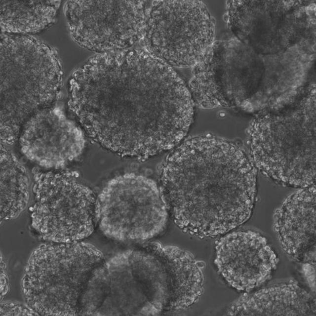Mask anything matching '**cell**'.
Masks as SVG:
<instances>
[{
    "label": "cell",
    "instance_id": "6da1fadb",
    "mask_svg": "<svg viewBox=\"0 0 316 316\" xmlns=\"http://www.w3.org/2000/svg\"><path fill=\"white\" fill-rule=\"evenodd\" d=\"M67 105L100 145L143 159L177 145L194 117L182 79L141 47L89 58L69 79Z\"/></svg>",
    "mask_w": 316,
    "mask_h": 316
},
{
    "label": "cell",
    "instance_id": "7a4b0ae2",
    "mask_svg": "<svg viewBox=\"0 0 316 316\" xmlns=\"http://www.w3.org/2000/svg\"><path fill=\"white\" fill-rule=\"evenodd\" d=\"M161 191L175 224L200 238L223 235L247 221L257 170L236 143L210 134L184 141L167 157Z\"/></svg>",
    "mask_w": 316,
    "mask_h": 316
},
{
    "label": "cell",
    "instance_id": "3957f363",
    "mask_svg": "<svg viewBox=\"0 0 316 316\" xmlns=\"http://www.w3.org/2000/svg\"><path fill=\"white\" fill-rule=\"evenodd\" d=\"M62 86L54 48L31 36L1 33L0 146L10 148L28 118L56 104Z\"/></svg>",
    "mask_w": 316,
    "mask_h": 316
},
{
    "label": "cell",
    "instance_id": "277c9868",
    "mask_svg": "<svg viewBox=\"0 0 316 316\" xmlns=\"http://www.w3.org/2000/svg\"><path fill=\"white\" fill-rule=\"evenodd\" d=\"M277 113H265L246 131L248 155L257 170L276 183L303 188L316 182L315 97Z\"/></svg>",
    "mask_w": 316,
    "mask_h": 316
},
{
    "label": "cell",
    "instance_id": "5b68a950",
    "mask_svg": "<svg viewBox=\"0 0 316 316\" xmlns=\"http://www.w3.org/2000/svg\"><path fill=\"white\" fill-rule=\"evenodd\" d=\"M105 259L97 247L81 240L40 244L24 271L26 303L38 315H80L89 282Z\"/></svg>",
    "mask_w": 316,
    "mask_h": 316
},
{
    "label": "cell",
    "instance_id": "8992f818",
    "mask_svg": "<svg viewBox=\"0 0 316 316\" xmlns=\"http://www.w3.org/2000/svg\"><path fill=\"white\" fill-rule=\"evenodd\" d=\"M33 228L49 242L81 241L93 232L97 196L74 172L33 170Z\"/></svg>",
    "mask_w": 316,
    "mask_h": 316
},
{
    "label": "cell",
    "instance_id": "52a82bcc",
    "mask_svg": "<svg viewBox=\"0 0 316 316\" xmlns=\"http://www.w3.org/2000/svg\"><path fill=\"white\" fill-rule=\"evenodd\" d=\"M169 213L157 183L141 175L116 176L97 196L96 226L116 241H144L157 237L165 229Z\"/></svg>",
    "mask_w": 316,
    "mask_h": 316
},
{
    "label": "cell",
    "instance_id": "ba28073f",
    "mask_svg": "<svg viewBox=\"0 0 316 316\" xmlns=\"http://www.w3.org/2000/svg\"><path fill=\"white\" fill-rule=\"evenodd\" d=\"M212 25L202 3L160 0L148 6L143 49L171 67H193L212 41Z\"/></svg>",
    "mask_w": 316,
    "mask_h": 316
},
{
    "label": "cell",
    "instance_id": "9c48e42d",
    "mask_svg": "<svg viewBox=\"0 0 316 316\" xmlns=\"http://www.w3.org/2000/svg\"><path fill=\"white\" fill-rule=\"evenodd\" d=\"M149 1L68 0L64 10L74 41L97 53L135 47L142 38Z\"/></svg>",
    "mask_w": 316,
    "mask_h": 316
},
{
    "label": "cell",
    "instance_id": "30bf717a",
    "mask_svg": "<svg viewBox=\"0 0 316 316\" xmlns=\"http://www.w3.org/2000/svg\"><path fill=\"white\" fill-rule=\"evenodd\" d=\"M18 140L23 156L47 170L61 169L76 160L86 143L82 129L56 104L28 118Z\"/></svg>",
    "mask_w": 316,
    "mask_h": 316
},
{
    "label": "cell",
    "instance_id": "8fae6325",
    "mask_svg": "<svg viewBox=\"0 0 316 316\" xmlns=\"http://www.w3.org/2000/svg\"><path fill=\"white\" fill-rule=\"evenodd\" d=\"M278 255L260 233L242 230L227 233L216 242L214 263L219 274L233 288L248 292L272 277Z\"/></svg>",
    "mask_w": 316,
    "mask_h": 316
},
{
    "label": "cell",
    "instance_id": "7c38bea8",
    "mask_svg": "<svg viewBox=\"0 0 316 316\" xmlns=\"http://www.w3.org/2000/svg\"><path fill=\"white\" fill-rule=\"evenodd\" d=\"M315 184L300 188L275 210L273 227L282 249L294 261H316Z\"/></svg>",
    "mask_w": 316,
    "mask_h": 316
},
{
    "label": "cell",
    "instance_id": "4fadbf2b",
    "mask_svg": "<svg viewBox=\"0 0 316 316\" xmlns=\"http://www.w3.org/2000/svg\"><path fill=\"white\" fill-rule=\"evenodd\" d=\"M231 316H315V295L293 278L245 292L228 307Z\"/></svg>",
    "mask_w": 316,
    "mask_h": 316
},
{
    "label": "cell",
    "instance_id": "5bb4252c",
    "mask_svg": "<svg viewBox=\"0 0 316 316\" xmlns=\"http://www.w3.org/2000/svg\"><path fill=\"white\" fill-rule=\"evenodd\" d=\"M101 304L96 316H144L127 249L105 259L98 275Z\"/></svg>",
    "mask_w": 316,
    "mask_h": 316
},
{
    "label": "cell",
    "instance_id": "9a60e30c",
    "mask_svg": "<svg viewBox=\"0 0 316 316\" xmlns=\"http://www.w3.org/2000/svg\"><path fill=\"white\" fill-rule=\"evenodd\" d=\"M61 1L0 0L1 33L28 35L53 24Z\"/></svg>",
    "mask_w": 316,
    "mask_h": 316
},
{
    "label": "cell",
    "instance_id": "2e32d148",
    "mask_svg": "<svg viewBox=\"0 0 316 316\" xmlns=\"http://www.w3.org/2000/svg\"><path fill=\"white\" fill-rule=\"evenodd\" d=\"M30 177L9 148L0 146V221L18 217L30 198Z\"/></svg>",
    "mask_w": 316,
    "mask_h": 316
},
{
    "label": "cell",
    "instance_id": "e0dca14e",
    "mask_svg": "<svg viewBox=\"0 0 316 316\" xmlns=\"http://www.w3.org/2000/svg\"><path fill=\"white\" fill-rule=\"evenodd\" d=\"M38 315L28 304L17 302L6 301L1 303L0 316Z\"/></svg>",
    "mask_w": 316,
    "mask_h": 316
},
{
    "label": "cell",
    "instance_id": "ac0fdd59",
    "mask_svg": "<svg viewBox=\"0 0 316 316\" xmlns=\"http://www.w3.org/2000/svg\"><path fill=\"white\" fill-rule=\"evenodd\" d=\"M302 273L311 289V292L315 295L316 261H308L301 263Z\"/></svg>",
    "mask_w": 316,
    "mask_h": 316
},
{
    "label": "cell",
    "instance_id": "d6986e66",
    "mask_svg": "<svg viewBox=\"0 0 316 316\" xmlns=\"http://www.w3.org/2000/svg\"><path fill=\"white\" fill-rule=\"evenodd\" d=\"M5 265L3 263H2V261H1V282H3V283H1V297H2L3 295H4L8 291V277L7 274L6 273L5 270Z\"/></svg>",
    "mask_w": 316,
    "mask_h": 316
}]
</instances>
